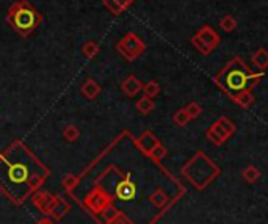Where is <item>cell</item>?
Segmentation results:
<instances>
[{"instance_id": "cell-1", "label": "cell", "mask_w": 268, "mask_h": 224, "mask_svg": "<svg viewBox=\"0 0 268 224\" xmlns=\"http://www.w3.org/2000/svg\"><path fill=\"white\" fill-rule=\"evenodd\" d=\"M263 76V72H253L240 57H234L215 77V83L220 85L226 94L237 99L240 94L251 91Z\"/></svg>"}, {"instance_id": "cell-2", "label": "cell", "mask_w": 268, "mask_h": 224, "mask_svg": "<svg viewBox=\"0 0 268 224\" xmlns=\"http://www.w3.org/2000/svg\"><path fill=\"white\" fill-rule=\"evenodd\" d=\"M7 20L16 33L22 38H27L41 26L42 16L27 0H17L8 8Z\"/></svg>"}, {"instance_id": "cell-3", "label": "cell", "mask_w": 268, "mask_h": 224, "mask_svg": "<svg viewBox=\"0 0 268 224\" xmlns=\"http://www.w3.org/2000/svg\"><path fill=\"white\" fill-rule=\"evenodd\" d=\"M191 44L199 54L209 55L213 49L220 44V36H218V33L212 27L204 26L196 32V35L191 38Z\"/></svg>"}, {"instance_id": "cell-4", "label": "cell", "mask_w": 268, "mask_h": 224, "mask_svg": "<svg viewBox=\"0 0 268 224\" xmlns=\"http://www.w3.org/2000/svg\"><path fill=\"white\" fill-rule=\"evenodd\" d=\"M116 49L126 60L133 61L146 51V44L141 41V38L138 35L127 33L126 36L121 38V41L116 44Z\"/></svg>"}, {"instance_id": "cell-5", "label": "cell", "mask_w": 268, "mask_h": 224, "mask_svg": "<svg viewBox=\"0 0 268 224\" xmlns=\"http://www.w3.org/2000/svg\"><path fill=\"white\" fill-rule=\"evenodd\" d=\"M104 2V7L115 16L121 14L126 8H129L130 5L126 2V0H102Z\"/></svg>"}, {"instance_id": "cell-6", "label": "cell", "mask_w": 268, "mask_h": 224, "mask_svg": "<svg viewBox=\"0 0 268 224\" xmlns=\"http://www.w3.org/2000/svg\"><path fill=\"white\" fill-rule=\"evenodd\" d=\"M141 88H143V86H141V83L138 82V79H137L135 76H130V77H127V79L123 82V89H124V93H126L127 96H135Z\"/></svg>"}, {"instance_id": "cell-7", "label": "cell", "mask_w": 268, "mask_h": 224, "mask_svg": "<svg viewBox=\"0 0 268 224\" xmlns=\"http://www.w3.org/2000/svg\"><path fill=\"white\" fill-rule=\"evenodd\" d=\"M99 52H101V46L97 44L96 41H88V42H85L83 47H82V54H83V57H86L88 60L94 58Z\"/></svg>"}, {"instance_id": "cell-8", "label": "cell", "mask_w": 268, "mask_h": 224, "mask_svg": "<svg viewBox=\"0 0 268 224\" xmlns=\"http://www.w3.org/2000/svg\"><path fill=\"white\" fill-rule=\"evenodd\" d=\"M82 93H83L88 99H94L97 94L101 93V86L97 85L93 79H88V80L85 82V85L82 86Z\"/></svg>"}, {"instance_id": "cell-9", "label": "cell", "mask_w": 268, "mask_h": 224, "mask_svg": "<svg viewBox=\"0 0 268 224\" xmlns=\"http://www.w3.org/2000/svg\"><path fill=\"white\" fill-rule=\"evenodd\" d=\"M253 63L257 66V68H260V69H265L266 66H268V54H266V51L265 49H259V51L253 55Z\"/></svg>"}, {"instance_id": "cell-10", "label": "cell", "mask_w": 268, "mask_h": 224, "mask_svg": "<svg viewBox=\"0 0 268 224\" xmlns=\"http://www.w3.org/2000/svg\"><path fill=\"white\" fill-rule=\"evenodd\" d=\"M220 27H221L225 32H232V30L237 27V20H235L231 14H226V16L221 17V20H220Z\"/></svg>"}, {"instance_id": "cell-11", "label": "cell", "mask_w": 268, "mask_h": 224, "mask_svg": "<svg viewBox=\"0 0 268 224\" xmlns=\"http://www.w3.org/2000/svg\"><path fill=\"white\" fill-rule=\"evenodd\" d=\"M137 108L141 111V113H149L152 108H154V102L151 101V97H148V96H146V97H143V99H140V101H138V104H137Z\"/></svg>"}, {"instance_id": "cell-12", "label": "cell", "mask_w": 268, "mask_h": 224, "mask_svg": "<svg viewBox=\"0 0 268 224\" xmlns=\"http://www.w3.org/2000/svg\"><path fill=\"white\" fill-rule=\"evenodd\" d=\"M143 89H144V93H146V96H148V97H155L160 93V85L157 82L151 80V82H148L144 85Z\"/></svg>"}, {"instance_id": "cell-13", "label": "cell", "mask_w": 268, "mask_h": 224, "mask_svg": "<svg viewBox=\"0 0 268 224\" xmlns=\"http://www.w3.org/2000/svg\"><path fill=\"white\" fill-rule=\"evenodd\" d=\"M235 101H237L240 105H243V107H248V105H251V104H253L254 99H253L251 93L248 91V93H243V94H240V96L235 99Z\"/></svg>"}, {"instance_id": "cell-14", "label": "cell", "mask_w": 268, "mask_h": 224, "mask_svg": "<svg viewBox=\"0 0 268 224\" xmlns=\"http://www.w3.org/2000/svg\"><path fill=\"white\" fill-rule=\"evenodd\" d=\"M188 119H190V116H188V113H187L185 110L177 111V113H176V116H174V121L179 124V126H184V124H185Z\"/></svg>"}, {"instance_id": "cell-15", "label": "cell", "mask_w": 268, "mask_h": 224, "mask_svg": "<svg viewBox=\"0 0 268 224\" xmlns=\"http://www.w3.org/2000/svg\"><path fill=\"white\" fill-rule=\"evenodd\" d=\"M187 113H188V116L190 118H196L199 113H201V107L198 105V104H190L188 107H187V110H185Z\"/></svg>"}, {"instance_id": "cell-16", "label": "cell", "mask_w": 268, "mask_h": 224, "mask_svg": "<svg viewBox=\"0 0 268 224\" xmlns=\"http://www.w3.org/2000/svg\"><path fill=\"white\" fill-rule=\"evenodd\" d=\"M64 137H66V140H69V141H74L77 137H79V132H77V129L76 127H68L66 130H64Z\"/></svg>"}, {"instance_id": "cell-17", "label": "cell", "mask_w": 268, "mask_h": 224, "mask_svg": "<svg viewBox=\"0 0 268 224\" xmlns=\"http://www.w3.org/2000/svg\"><path fill=\"white\" fill-rule=\"evenodd\" d=\"M126 2H127V4H129V5H132V4H133V2H135V0H126Z\"/></svg>"}]
</instances>
